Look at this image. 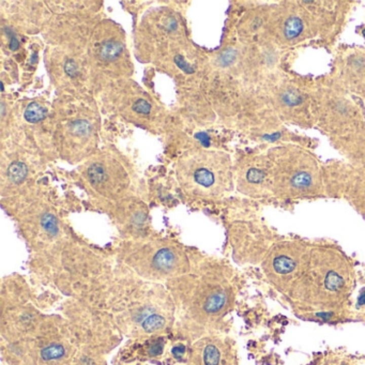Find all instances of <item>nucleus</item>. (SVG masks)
Listing matches in <instances>:
<instances>
[{
  "instance_id": "9d476101",
  "label": "nucleus",
  "mask_w": 365,
  "mask_h": 365,
  "mask_svg": "<svg viewBox=\"0 0 365 365\" xmlns=\"http://www.w3.org/2000/svg\"><path fill=\"white\" fill-rule=\"evenodd\" d=\"M303 22L302 20H300L299 17L296 16H290L287 18V21L285 22V26H284V33L287 39H295L298 35H299L302 31H303Z\"/></svg>"
},
{
  "instance_id": "f3484780",
  "label": "nucleus",
  "mask_w": 365,
  "mask_h": 365,
  "mask_svg": "<svg viewBox=\"0 0 365 365\" xmlns=\"http://www.w3.org/2000/svg\"><path fill=\"white\" fill-rule=\"evenodd\" d=\"M172 353H174V355L176 358H181L182 354L185 353V347L184 346H177V347H175L174 349H172Z\"/></svg>"
},
{
  "instance_id": "0eeeda50",
  "label": "nucleus",
  "mask_w": 365,
  "mask_h": 365,
  "mask_svg": "<svg viewBox=\"0 0 365 365\" xmlns=\"http://www.w3.org/2000/svg\"><path fill=\"white\" fill-rule=\"evenodd\" d=\"M89 54L95 65L104 72H120L121 65H127L128 55L122 32L111 25H105L94 33Z\"/></svg>"
},
{
  "instance_id": "dca6fc26",
  "label": "nucleus",
  "mask_w": 365,
  "mask_h": 365,
  "mask_svg": "<svg viewBox=\"0 0 365 365\" xmlns=\"http://www.w3.org/2000/svg\"><path fill=\"white\" fill-rule=\"evenodd\" d=\"M163 350V346L161 343H158V344H155L152 346V347L150 348V354L152 355H158L162 352Z\"/></svg>"
},
{
  "instance_id": "7ed1b4c3",
  "label": "nucleus",
  "mask_w": 365,
  "mask_h": 365,
  "mask_svg": "<svg viewBox=\"0 0 365 365\" xmlns=\"http://www.w3.org/2000/svg\"><path fill=\"white\" fill-rule=\"evenodd\" d=\"M281 161L265 160L268 191L281 196L296 197L310 195L318 191L319 171L311 158L297 155Z\"/></svg>"
},
{
  "instance_id": "f257e3e1",
  "label": "nucleus",
  "mask_w": 365,
  "mask_h": 365,
  "mask_svg": "<svg viewBox=\"0 0 365 365\" xmlns=\"http://www.w3.org/2000/svg\"><path fill=\"white\" fill-rule=\"evenodd\" d=\"M352 276L340 254L329 249H312L309 265L291 294L313 307H338L348 296Z\"/></svg>"
},
{
  "instance_id": "ddd939ff",
  "label": "nucleus",
  "mask_w": 365,
  "mask_h": 365,
  "mask_svg": "<svg viewBox=\"0 0 365 365\" xmlns=\"http://www.w3.org/2000/svg\"><path fill=\"white\" fill-rule=\"evenodd\" d=\"M221 361V352L216 346L210 344L204 349V363L205 365H218Z\"/></svg>"
},
{
  "instance_id": "20e7f679",
  "label": "nucleus",
  "mask_w": 365,
  "mask_h": 365,
  "mask_svg": "<svg viewBox=\"0 0 365 365\" xmlns=\"http://www.w3.org/2000/svg\"><path fill=\"white\" fill-rule=\"evenodd\" d=\"M309 259L310 253L299 245L277 246L267 259L266 271L272 283L291 295L305 273Z\"/></svg>"
},
{
  "instance_id": "9b49d317",
  "label": "nucleus",
  "mask_w": 365,
  "mask_h": 365,
  "mask_svg": "<svg viewBox=\"0 0 365 365\" xmlns=\"http://www.w3.org/2000/svg\"><path fill=\"white\" fill-rule=\"evenodd\" d=\"M8 175L14 184H20L27 176V167L21 162H14L9 167Z\"/></svg>"
},
{
  "instance_id": "f8f14e48",
  "label": "nucleus",
  "mask_w": 365,
  "mask_h": 365,
  "mask_svg": "<svg viewBox=\"0 0 365 365\" xmlns=\"http://www.w3.org/2000/svg\"><path fill=\"white\" fill-rule=\"evenodd\" d=\"M164 325H165V318L159 314H155L148 317V318L143 320L142 322L143 330L148 333L158 331L162 329Z\"/></svg>"
},
{
  "instance_id": "2eb2a0df",
  "label": "nucleus",
  "mask_w": 365,
  "mask_h": 365,
  "mask_svg": "<svg viewBox=\"0 0 365 365\" xmlns=\"http://www.w3.org/2000/svg\"><path fill=\"white\" fill-rule=\"evenodd\" d=\"M64 354V348L61 345H52L42 350L41 355L44 360L59 359Z\"/></svg>"
},
{
  "instance_id": "6e6552de",
  "label": "nucleus",
  "mask_w": 365,
  "mask_h": 365,
  "mask_svg": "<svg viewBox=\"0 0 365 365\" xmlns=\"http://www.w3.org/2000/svg\"><path fill=\"white\" fill-rule=\"evenodd\" d=\"M95 128L92 120L83 113L73 115L60 129V146L70 158L87 155L93 147Z\"/></svg>"
},
{
  "instance_id": "423d86ee",
  "label": "nucleus",
  "mask_w": 365,
  "mask_h": 365,
  "mask_svg": "<svg viewBox=\"0 0 365 365\" xmlns=\"http://www.w3.org/2000/svg\"><path fill=\"white\" fill-rule=\"evenodd\" d=\"M86 179L95 192L111 198L119 196L130 182L126 168L108 155L90 161L86 169Z\"/></svg>"
},
{
  "instance_id": "39448f33",
  "label": "nucleus",
  "mask_w": 365,
  "mask_h": 365,
  "mask_svg": "<svg viewBox=\"0 0 365 365\" xmlns=\"http://www.w3.org/2000/svg\"><path fill=\"white\" fill-rule=\"evenodd\" d=\"M142 274L152 278H165L186 271L187 258L178 247L171 244H155L140 249L132 258Z\"/></svg>"
},
{
  "instance_id": "1a4fd4ad",
  "label": "nucleus",
  "mask_w": 365,
  "mask_h": 365,
  "mask_svg": "<svg viewBox=\"0 0 365 365\" xmlns=\"http://www.w3.org/2000/svg\"><path fill=\"white\" fill-rule=\"evenodd\" d=\"M232 286L225 277H211L197 290V307L206 314L215 315L232 302Z\"/></svg>"
},
{
  "instance_id": "f03ea898",
  "label": "nucleus",
  "mask_w": 365,
  "mask_h": 365,
  "mask_svg": "<svg viewBox=\"0 0 365 365\" xmlns=\"http://www.w3.org/2000/svg\"><path fill=\"white\" fill-rule=\"evenodd\" d=\"M177 178L187 195L201 199L221 198L233 188L230 159L216 150L187 151L177 163Z\"/></svg>"
},
{
  "instance_id": "4468645a",
  "label": "nucleus",
  "mask_w": 365,
  "mask_h": 365,
  "mask_svg": "<svg viewBox=\"0 0 365 365\" xmlns=\"http://www.w3.org/2000/svg\"><path fill=\"white\" fill-rule=\"evenodd\" d=\"M44 115H45V110L42 106H40L39 104L32 103L28 106L25 116L29 121L36 122L42 120L44 118Z\"/></svg>"
}]
</instances>
